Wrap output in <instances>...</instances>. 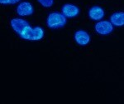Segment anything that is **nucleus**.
I'll list each match as a JSON object with an SVG mask.
<instances>
[{"label":"nucleus","mask_w":124,"mask_h":104,"mask_svg":"<svg viewBox=\"0 0 124 104\" xmlns=\"http://www.w3.org/2000/svg\"><path fill=\"white\" fill-rule=\"evenodd\" d=\"M21 0H0V3L2 5H13L19 3Z\"/></svg>","instance_id":"9b49d317"},{"label":"nucleus","mask_w":124,"mask_h":104,"mask_svg":"<svg viewBox=\"0 0 124 104\" xmlns=\"http://www.w3.org/2000/svg\"><path fill=\"white\" fill-rule=\"evenodd\" d=\"M37 1L44 8H51L54 3V0H37Z\"/></svg>","instance_id":"9d476101"},{"label":"nucleus","mask_w":124,"mask_h":104,"mask_svg":"<svg viewBox=\"0 0 124 104\" xmlns=\"http://www.w3.org/2000/svg\"><path fill=\"white\" fill-rule=\"evenodd\" d=\"M110 22L116 27L124 26V12H116L110 17Z\"/></svg>","instance_id":"1a4fd4ad"},{"label":"nucleus","mask_w":124,"mask_h":104,"mask_svg":"<svg viewBox=\"0 0 124 104\" xmlns=\"http://www.w3.org/2000/svg\"><path fill=\"white\" fill-rule=\"evenodd\" d=\"M94 29L100 35H108L113 31V25L110 21H99L94 25Z\"/></svg>","instance_id":"7ed1b4c3"},{"label":"nucleus","mask_w":124,"mask_h":104,"mask_svg":"<svg viewBox=\"0 0 124 104\" xmlns=\"http://www.w3.org/2000/svg\"><path fill=\"white\" fill-rule=\"evenodd\" d=\"M16 12L19 16L25 17V16H30L34 13V8L32 4L29 2H23L19 3L17 7Z\"/></svg>","instance_id":"423d86ee"},{"label":"nucleus","mask_w":124,"mask_h":104,"mask_svg":"<svg viewBox=\"0 0 124 104\" xmlns=\"http://www.w3.org/2000/svg\"><path fill=\"white\" fill-rule=\"evenodd\" d=\"M45 35L44 29L41 27L31 28L30 25H27L24 28L19 36L24 40H31V41H38L42 39Z\"/></svg>","instance_id":"f257e3e1"},{"label":"nucleus","mask_w":124,"mask_h":104,"mask_svg":"<svg viewBox=\"0 0 124 104\" xmlns=\"http://www.w3.org/2000/svg\"><path fill=\"white\" fill-rule=\"evenodd\" d=\"M66 17H65L61 13L54 12V13H51L47 16L46 25L49 28H63L64 26L66 24Z\"/></svg>","instance_id":"f03ea898"},{"label":"nucleus","mask_w":124,"mask_h":104,"mask_svg":"<svg viewBox=\"0 0 124 104\" xmlns=\"http://www.w3.org/2000/svg\"><path fill=\"white\" fill-rule=\"evenodd\" d=\"M10 25H11L12 28L14 30L15 33H17V34H20L22 33V31L24 29V28L27 27V25H29V23L27 20L23 19H19V18H14L12 19L10 21Z\"/></svg>","instance_id":"0eeeda50"},{"label":"nucleus","mask_w":124,"mask_h":104,"mask_svg":"<svg viewBox=\"0 0 124 104\" xmlns=\"http://www.w3.org/2000/svg\"><path fill=\"white\" fill-rule=\"evenodd\" d=\"M75 41L79 46H87L90 43L91 38L90 35L85 30H78L75 33L74 35Z\"/></svg>","instance_id":"20e7f679"},{"label":"nucleus","mask_w":124,"mask_h":104,"mask_svg":"<svg viewBox=\"0 0 124 104\" xmlns=\"http://www.w3.org/2000/svg\"><path fill=\"white\" fill-rule=\"evenodd\" d=\"M61 13L65 17L73 19L76 17L79 13V9L76 5L71 4V3H65L61 8Z\"/></svg>","instance_id":"39448f33"},{"label":"nucleus","mask_w":124,"mask_h":104,"mask_svg":"<svg viewBox=\"0 0 124 104\" xmlns=\"http://www.w3.org/2000/svg\"><path fill=\"white\" fill-rule=\"evenodd\" d=\"M89 19L93 21H99L104 17V10L99 6H93L89 10Z\"/></svg>","instance_id":"6e6552de"}]
</instances>
